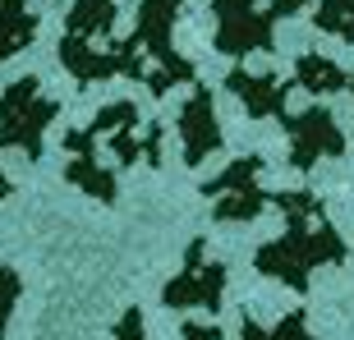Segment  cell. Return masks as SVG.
<instances>
[{
	"instance_id": "cell-1",
	"label": "cell",
	"mask_w": 354,
	"mask_h": 340,
	"mask_svg": "<svg viewBox=\"0 0 354 340\" xmlns=\"http://www.w3.org/2000/svg\"><path fill=\"white\" fill-rule=\"evenodd\" d=\"M272 202L286 211L290 230L258 253V272L304 290L313 267L345 258V244L336 239V230H331V221H327V207L317 202V193H276Z\"/></svg>"
},
{
	"instance_id": "cell-2",
	"label": "cell",
	"mask_w": 354,
	"mask_h": 340,
	"mask_svg": "<svg viewBox=\"0 0 354 340\" xmlns=\"http://www.w3.org/2000/svg\"><path fill=\"white\" fill-rule=\"evenodd\" d=\"M258 170H263V161H258V157L235 161L221 180H212L207 189H203L216 221H253V216L267 207L263 189H258Z\"/></svg>"
},
{
	"instance_id": "cell-3",
	"label": "cell",
	"mask_w": 354,
	"mask_h": 340,
	"mask_svg": "<svg viewBox=\"0 0 354 340\" xmlns=\"http://www.w3.org/2000/svg\"><path fill=\"white\" fill-rule=\"evenodd\" d=\"M203 253H207V244L194 239V244H189V267H184V276H175L171 285H166V294H161L166 308H216V303H221L225 272L216 262H207Z\"/></svg>"
},
{
	"instance_id": "cell-4",
	"label": "cell",
	"mask_w": 354,
	"mask_h": 340,
	"mask_svg": "<svg viewBox=\"0 0 354 340\" xmlns=\"http://www.w3.org/2000/svg\"><path fill=\"white\" fill-rule=\"evenodd\" d=\"M295 133V166H313L317 157H327V152H341V133L331 129V120L317 111V115H304V124H290Z\"/></svg>"
},
{
	"instance_id": "cell-5",
	"label": "cell",
	"mask_w": 354,
	"mask_h": 340,
	"mask_svg": "<svg viewBox=\"0 0 354 340\" xmlns=\"http://www.w3.org/2000/svg\"><path fill=\"white\" fill-rule=\"evenodd\" d=\"M216 147H221V133H216V120H212V102L198 97L184 111V161H203Z\"/></svg>"
},
{
	"instance_id": "cell-6",
	"label": "cell",
	"mask_w": 354,
	"mask_h": 340,
	"mask_svg": "<svg viewBox=\"0 0 354 340\" xmlns=\"http://www.w3.org/2000/svg\"><path fill=\"white\" fill-rule=\"evenodd\" d=\"M239 336L244 340H308V331H304V313H290L276 327H258L253 317H244L239 322Z\"/></svg>"
},
{
	"instance_id": "cell-7",
	"label": "cell",
	"mask_w": 354,
	"mask_h": 340,
	"mask_svg": "<svg viewBox=\"0 0 354 340\" xmlns=\"http://www.w3.org/2000/svg\"><path fill=\"white\" fill-rule=\"evenodd\" d=\"M14 299H19V276L10 267H0V340H5V322L14 313Z\"/></svg>"
},
{
	"instance_id": "cell-8",
	"label": "cell",
	"mask_w": 354,
	"mask_h": 340,
	"mask_svg": "<svg viewBox=\"0 0 354 340\" xmlns=\"http://www.w3.org/2000/svg\"><path fill=\"white\" fill-rule=\"evenodd\" d=\"M115 340H143V317H138V313H124V317H120Z\"/></svg>"
},
{
	"instance_id": "cell-9",
	"label": "cell",
	"mask_w": 354,
	"mask_h": 340,
	"mask_svg": "<svg viewBox=\"0 0 354 340\" xmlns=\"http://www.w3.org/2000/svg\"><path fill=\"white\" fill-rule=\"evenodd\" d=\"M184 340H221V331H216V327H203V322H194V327H184Z\"/></svg>"
}]
</instances>
